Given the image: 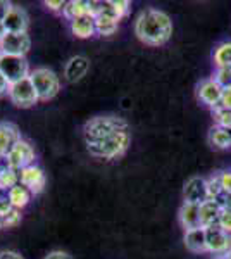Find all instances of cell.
<instances>
[{
    "mask_svg": "<svg viewBox=\"0 0 231 259\" xmlns=\"http://www.w3.org/2000/svg\"><path fill=\"white\" fill-rule=\"evenodd\" d=\"M7 95H9L11 102L14 104L16 107H21V109H28V107H33L38 102V94H36L29 76L16 83H11L9 94Z\"/></svg>",
    "mask_w": 231,
    "mask_h": 259,
    "instance_id": "5b68a950",
    "label": "cell"
},
{
    "mask_svg": "<svg viewBox=\"0 0 231 259\" xmlns=\"http://www.w3.org/2000/svg\"><path fill=\"white\" fill-rule=\"evenodd\" d=\"M2 223H4V228H12V227H16V225H19L21 223V211L12 207L6 216H2Z\"/></svg>",
    "mask_w": 231,
    "mask_h": 259,
    "instance_id": "f1b7e54d",
    "label": "cell"
},
{
    "mask_svg": "<svg viewBox=\"0 0 231 259\" xmlns=\"http://www.w3.org/2000/svg\"><path fill=\"white\" fill-rule=\"evenodd\" d=\"M95 28H97V35H102V36L114 35L117 28H119V19L111 14V11L107 9L104 2H100L99 14L95 16Z\"/></svg>",
    "mask_w": 231,
    "mask_h": 259,
    "instance_id": "5bb4252c",
    "label": "cell"
},
{
    "mask_svg": "<svg viewBox=\"0 0 231 259\" xmlns=\"http://www.w3.org/2000/svg\"><path fill=\"white\" fill-rule=\"evenodd\" d=\"M43 259H74V257L69 252H66V250H52Z\"/></svg>",
    "mask_w": 231,
    "mask_h": 259,
    "instance_id": "e575fe53",
    "label": "cell"
},
{
    "mask_svg": "<svg viewBox=\"0 0 231 259\" xmlns=\"http://www.w3.org/2000/svg\"><path fill=\"white\" fill-rule=\"evenodd\" d=\"M43 6L52 12H62L66 7V2L64 0H45Z\"/></svg>",
    "mask_w": 231,
    "mask_h": 259,
    "instance_id": "1f68e13d",
    "label": "cell"
},
{
    "mask_svg": "<svg viewBox=\"0 0 231 259\" xmlns=\"http://www.w3.org/2000/svg\"><path fill=\"white\" fill-rule=\"evenodd\" d=\"M179 223L187 230H193L200 227V206L199 204H190L183 202V206L179 207Z\"/></svg>",
    "mask_w": 231,
    "mask_h": 259,
    "instance_id": "ffe728a7",
    "label": "cell"
},
{
    "mask_svg": "<svg viewBox=\"0 0 231 259\" xmlns=\"http://www.w3.org/2000/svg\"><path fill=\"white\" fill-rule=\"evenodd\" d=\"M29 80H31L33 87H35L36 94H38V100L54 99L61 90V80L52 69L49 68H36L29 73Z\"/></svg>",
    "mask_w": 231,
    "mask_h": 259,
    "instance_id": "277c9868",
    "label": "cell"
},
{
    "mask_svg": "<svg viewBox=\"0 0 231 259\" xmlns=\"http://www.w3.org/2000/svg\"><path fill=\"white\" fill-rule=\"evenodd\" d=\"M212 59L217 69L231 68V41H222V44L217 45L214 49Z\"/></svg>",
    "mask_w": 231,
    "mask_h": 259,
    "instance_id": "cb8c5ba5",
    "label": "cell"
},
{
    "mask_svg": "<svg viewBox=\"0 0 231 259\" xmlns=\"http://www.w3.org/2000/svg\"><path fill=\"white\" fill-rule=\"evenodd\" d=\"M221 183H222V192L231 194V169L221 173Z\"/></svg>",
    "mask_w": 231,
    "mask_h": 259,
    "instance_id": "d6a6232c",
    "label": "cell"
},
{
    "mask_svg": "<svg viewBox=\"0 0 231 259\" xmlns=\"http://www.w3.org/2000/svg\"><path fill=\"white\" fill-rule=\"evenodd\" d=\"M0 259H24L19 252L16 250H2L0 252Z\"/></svg>",
    "mask_w": 231,
    "mask_h": 259,
    "instance_id": "74e56055",
    "label": "cell"
},
{
    "mask_svg": "<svg viewBox=\"0 0 231 259\" xmlns=\"http://www.w3.org/2000/svg\"><path fill=\"white\" fill-rule=\"evenodd\" d=\"M88 69H90V59L85 56H74L66 62L64 78L69 83H76L81 80L83 76H86Z\"/></svg>",
    "mask_w": 231,
    "mask_h": 259,
    "instance_id": "9a60e30c",
    "label": "cell"
},
{
    "mask_svg": "<svg viewBox=\"0 0 231 259\" xmlns=\"http://www.w3.org/2000/svg\"><path fill=\"white\" fill-rule=\"evenodd\" d=\"M0 47H2L4 54L26 57L29 47H31V38L28 33H7L4 40L0 41Z\"/></svg>",
    "mask_w": 231,
    "mask_h": 259,
    "instance_id": "9c48e42d",
    "label": "cell"
},
{
    "mask_svg": "<svg viewBox=\"0 0 231 259\" xmlns=\"http://www.w3.org/2000/svg\"><path fill=\"white\" fill-rule=\"evenodd\" d=\"M0 71H2L4 76L9 80V83H16L19 80L29 76V64L26 57L19 56H9V54H4L0 57Z\"/></svg>",
    "mask_w": 231,
    "mask_h": 259,
    "instance_id": "52a82bcc",
    "label": "cell"
},
{
    "mask_svg": "<svg viewBox=\"0 0 231 259\" xmlns=\"http://www.w3.org/2000/svg\"><path fill=\"white\" fill-rule=\"evenodd\" d=\"M7 35V30H6V26H4V23H0V41L4 40V36Z\"/></svg>",
    "mask_w": 231,
    "mask_h": 259,
    "instance_id": "f35d334b",
    "label": "cell"
},
{
    "mask_svg": "<svg viewBox=\"0 0 231 259\" xmlns=\"http://www.w3.org/2000/svg\"><path fill=\"white\" fill-rule=\"evenodd\" d=\"M6 162L9 168L16 171H21V169L28 168V166H33L35 164V149H33V145L29 144L28 140L21 139L18 144L9 150V154H7V157H6Z\"/></svg>",
    "mask_w": 231,
    "mask_h": 259,
    "instance_id": "8992f818",
    "label": "cell"
},
{
    "mask_svg": "<svg viewBox=\"0 0 231 259\" xmlns=\"http://www.w3.org/2000/svg\"><path fill=\"white\" fill-rule=\"evenodd\" d=\"M129 144H131V133H129V130H124V132H117L111 137L94 142V144H86V150L90 152V156L97 157V159L112 161L123 156L128 150Z\"/></svg>",
    "mask_w": 231,
    "mask_h": 259,
    "instance_id": "7a4b0ae2",
    "label": "cell"
},
{
    "mask_svg": "<svg viewBox=\"0 0 231 259\" xmlns=\"http://www.w3.org/2000/svg\"><path fill=\"white\" fill-rule=\"evenodd\" d=\"M19 183L26 187L33 195H36V194H41V192H43L47 178H45V173L40 166L33 164V166H28V168L19 171Z\"/></svg>",
    "mask_w": 231,
    "mask_h": 259,
    "instance_id": "8fae6325",
    "label": "cell"
},
{
    "mask_svg": "<svg viewBox=\"0 0 231 259\" xmlns=\"http://www.w3.org/2000/svg\"><path fill=\"white\" fill-rule=\"evenodd\" d=\"M135 35L150 47H161L173 36V21L161 9H145L135 21Z\"/></svg>",
    "mask_w": 231,
    "mask_h": 259,
    "instance_id": "6da1fadb",
    "label": "cell"
},
{
    "mask_svg": "<svg viewBox=\"0 0 231 259\" xmlns=\"http://www.w3.org/2000/svg\"><path fill=\"white\" fill-rule=\"evenodd\" d=\"M28 14L23 7L12 6L7 18L4 19V26H6L7 33H28Z\"/></svg>",
    "mask_w": 231,
    "mask_h": 259,
    "instance_id": "2e32d148",
    "label": "cell"
},
{
    "mask_svg": "<svg viewBox=\"0 0 231 259\" xmlns=\"http://www.w3.org/2000/svg\"><path fill=\"white\" fill-rule=\"evenodd\" d=\"M104 4H106V7L111 11V14L116 16L119 21L126 18L129 9H131V2H128V0H109V2H104Z\"/></svg>",
    "mask_w": 231,
    "mask_h": 259,
    "instance_id": "484cf974",
    "label": "cell"
},
{
    "mask_svg": "<svg viewBox=\"0 0 231 259\" xmlns=\"http://www.w3.org/2000/svg\"><path fill=\"white\" fill-rule=\"evenodd\" d=\"M214 80L219 83L222 89H226V87H231V68L217 69L216 74H214Z\"/></svg>",
    "mask_w": 231,
    "mask_h": 259,
    "instance_id": "f546056e",
    "label": "cell"
},
{
    "mask_svg": "<svg viewBox=\"0 0 231 259\" xmlns=\"http://www.w3.org/2000/svg\"><path fill=\"white\" fill-rule=\"evenodd\" d=\"M99 9H100V2H86V0H69L66 2V7L62 11V16L69 21H74V19H79L83 16H91L95 18L99 14Z\"/></svg>",
    "mask_w": 231,
    "mask_h": 259,
    "instance_id": "7c38bea8",
    "label": "cell"
},
{
    "mask_svg": "<svg viewBox=\"0 0 231 259\" xmlns=\"http://www.w3.org/2000/svg\"><path fill=\"white\" fill-rule=\"evenodd\" d=\"M31 192H29L24 185H16L14 189H11L7 192V199H9L11 206L14 207V209H24V207L29 204V200H31Z\"/></svg>",
    "mask_w": 231,
    "mask_h": 259,
    "instance_id": "7402d4cb",
    "label": "cell"
},
{
    "mask_svg": "<svg viewBox=\"0 0 231 259\" xmlns=\"http://www.w3.org/2000/svg\"><path fill=\"white\" fill-rule=\"evenodd\" d=\"M217 227L222 228L226 233L231 235V209H222L219 221H217Z\"/></svg>",
    "mask_w": 231,
    "mask_h": 259,
    "instance_id": "4dcf8cb0",
    "label": "cell"
},
{
    "mask_svg": "<svg viewBox=\"0 0 231 259\" xmlns=\"http://www.w3.org/2000/svg\"><path fill=\"white\" fill-rule=\"evenodd\" d=\"M212 118H214V124L226 130H231V109H226V107H216L212 109Z\"/></svg>",
    "mask_w": 231,
    "mask_h": 259,
    "instance_id": "4316f807",
    "label": "cell"
},
{
    "mask_svg": "<svg viewBox=\"0 0 231 259\" xmlns=\"http://www.w3.org/2000/svg\"><path fill=\"white\" fill-rule=\"evenodd\" d=\"M184 247L195 254L207 252V235H205V228L199 227L193 230H187V232H184Z\"/></svg>",
    "mask_w": 231,
    "mask_h": 259,
    "instance_id": "ac0fdd59",
    "label": "cell"
},
{
    "mask_svg": "<svg viewBox=\"0 0 231 259\" xmlns=\"http://www.w3.org/2000/svg\"><path fill=\"white\" fill-rule=\"evenodd\" d=\"M16 185H19V171L12 169L9 166L0 168V190L9 192Z\"/></svg>",
    "mask_w": 231,
    "mask_h": 259,
    "instance_id": "d4e9b609",
    "label": "cell"
},
{
    "mask_svg": "<svg viewBox=\"0 0 231 259\" xmlns=\"http://www.w3.org/2000/svg\"><path fill=\"white\" fill-rule=\"evenodd\" d=\"M71 33H73L76 38H91L94 35H97V28H95V18L91 16H83L79 19H74L69 23Z\"/></svg>",
    "mask_w": 231,
    "mask_h": 259,
    "instance_id": "44dd1931",
    "label": "cell"
},
{
    "mask_svg": "<svg viewBox=\"0 0 231 259\" xmlns=\"http://www.w3.org/2000/svg\"><path fill=\"white\" fill-rule=\"evenodd\" d=\"M205 235H207V252L222 257L231 250V235L217 225L205 228Z\"/></svg>",
    "mask_w": 231,
    "mask_h": 259,
    "instance_id": "ba28073f",
    "label": "cell"
},
{
    "mask_svg": "<svg viewBox=\"0 0 231 259\" xmlns=\"http://www.w3.org/2000/svg\"><path fill=\"white\" fill-rule=\"evenodd\" d=\"M209 144L214 149H229L231 147V130L221 128V126H214L209 132Z\"/></svg>",
    "mask_w": 231,
    "mask_h": 259,
    "instance_id": "603a6c76",
    "label": "cell"
},
{
    "mask_svg": "<svg viewBox=\"0 0 231 259\" xmlns=\"http://www.w3.org/2000/svg\"><path fill=\"white\" fill-rule=\"evenodd\" d=\"M12 6H14V4L7 2V0H0V23H4V19L7 18V14H9V11L12 9Z\"/></svg>",
    "mask_w": 231,
    "mask_h": 259,
    "instance_id": "836d02e7",
    "label": "cell"
},
{
    "mask_svg": "<svg viewBox=\"0 0 231 259\" xmlns=\"http://www.w3.org/2000/svg\"><path fill=\"white\" fill-rule=\"evenodd\" d=\"M222 212V207L219 206V202L214 199L205 200L204 204H200V227L209 228V227H216L219 216Z\"/></svg>",
    "mask_w": 231,
    "mask_h": 259,
    "instance_id": "d6986e66",
    "label": "cell"
},
{
    "mask_svg": "<svg viewBox=\"0 0 231 259\" xmlns=\"http://www.w3.org/2000/svg\"><path fill=\"white\" fill-rule=\"evenodd\" d=\"M129 130V124L123 118L117 116H95V118L88 119L83 126V139L86 144H94L106 137L114 135L117 132H124Z\"/></svg>",
    "mask_w": 231,
    "mask_h": 259,
    "instance_id": "3957f363",
    "label": "cell"
},
{
    "mask_svg": "<svg viewBox=\"0 0 231 259\" xmlns=\"http://www.w3.org/2000/svg\"><path fill=\"white\" fill-rule=\"evenodd\" d=\"M21 140V133L16 124L0 123V159H6L9 150Z\"/></svg>",
    "mask_w": 231,
    "mask_h": 259,
    "instance_id": "e0dca14e",
    "label": "cell"
},
{
    "mask_svg": "<svg viewBox=\"0 0 231 259\" xmlns=\"http://www.w3.org/2000/svg\"><path fill=\"white\" fill-rule=\"evenodd\" d=\"M9 87H11L9 80H7V78L2 74V71H0V97L6 95V94H9Z\"/></svg>",
    "mask_w": 231,
    "mask_h": 259,
    "instance_id": "8d00e7d4",
    "label": "cell"
},
{
    "mask_svg": "<svg viewBox=\"0 0 231 259\" xmlns=\"http://www.w3.org/2000/svg\"><path fill=\"white\" fill-rule=\"evenodd\" d=\"M222 87L217 83L214 78H207V80H202L197 87V95H199L200 102L209 106L211 109H216V107L221 106V99H222Z\"/></svg>",
    "mask_w": 231,
    "mask_h": 259,
    "instance_id": "30bf717a",
    "label": "cell"
},
{
    "mask_svg": "<svg viewBox=\"0 0 231 259\" xmlns=\"http://www.w3.org/2000/svg\"><path fill=\"white\" fill-rule=\"evenodd\" d=\"M221 106L226 107V109H231V87H226V89L222 90Z\"/></svg>",
    "mask_w": 231,
    "mask_h": 259,
    "instance_id": "d590c367",
    "label": "cell"
},
{
    "mask_svg": "<svg viewBox=\"0 0 231 259\" xmlns=\"http://www.w3.org/2000/svg\"><path fill=\"white\" fill-rule=\"evenodd\" d=\"M222 259H231V250L228 254H224V256H222Z\"/></svg>",
    "mask_w": 231,
    "mask_h": 259,
    "instance_id": "ab89813d",
    "label": "cell"
},
{
    "mask_svg": "<svg viewBox=\"0 0 231 259\" xmlns=\"http://www.w3.org/2000/svg\"><path fill=\"white\" fill-rule=\"evenodd\" d=\"M207 192H209V199L216 200L222 194V183H221V173L214 175V177L207 178Z\"/></svg>",
    "mask_w": 231,
    "mask_h": 259,
    "instance_id": "83f0119b",
    "label": "cell"
},
{
    "mask_svg": "<svg viewBox=\"0 0 231 259\" xmlns=\"http://www.w3.org/2000/svg\"><path fill=\"white\" fill-rule=\"evenodd\" d=\"M4 56V52H2V47H0V57H2Z\"/></svg>",
    "mask_w": 231,
    "mask_h": 259,
    "instance_id": "60d3db41",
    "label": "cell"
},
{
    "mask_svg": "<svg viewBox=\"0 0 231 259\" xmlns=\"http://www.w3.org/2000/svg\"><path fill=\"white\" fill-rule=\"evenodd\" d=\"M183 199L184 202L190 204H204L205 200H209V192H207V180L200 177H193L187 182L183 189Z\"/></svg>",
    "mask_w": 231,
    "mask_h": 259,
    "instance_id": "4fadbf2b",
    "label": "cell"
}]
</instances>
